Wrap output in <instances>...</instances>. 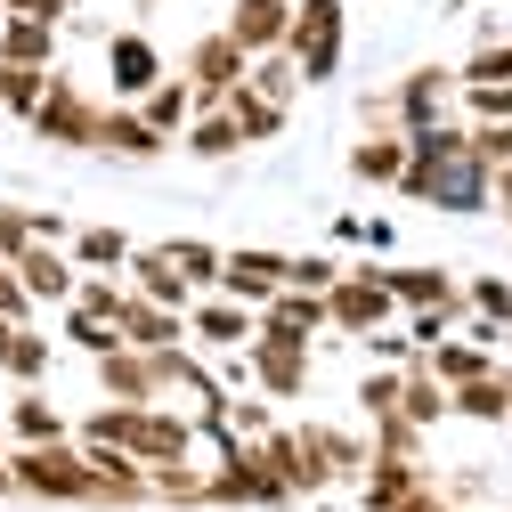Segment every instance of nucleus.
<instances>
[{
    "instance_id": "nucleus-24",
    "label": "nucleus",
    "mask_w": 512,
    "mask_h": 512,
    "mask_svg": "<svg viewBox=\"0 0 512 512\" xmlns=\"http://www.w3.org/2000/svg\"><path fill=\"white\" fill-rule=\"evenodd\" d=\"M0 66H57V25L9 9V33H0Z\"/></svg>"
},
{
    "instance_id": "nucleus-9",
    "label": "nucleus",
    "mask_w": 512,
    "mask_h": 512,
    "mask_svg": "<svg viewBox=\"0 0 512 512\" xmlns=\"http://www.w3.org/2000/svg\"><path fill=\"white\" fill-rule=\"evenodd\" d=\"M187 342H204V350H252L261 342V309L220 293V301H196L187 309Z\"/></svg>"
},
{
    "instance_id": "nucleus-42",
    "label": "nucleus",
    "mask_w": 512,
    "mask_h": 512,
    "mask_svg": "<svg viewBox=\"0 0 512 512\" xmlns=\"http://www.w3.org/2000/svg\"><path fill=\"white\" fill-rule=\"evenodd\" d=\"M342 277H350V269L326 261V252H301V261H293V285H301V293H334Z\"/></svg>"
},
{
    "instance_id": "nucleus-16",
    "label": "nucleus",
    "mask_w": 512,
    "mask_h": 512,
    "mask_svg": "<svg viewBox=\"0 0 512 512\" xmlns=\"http://www.w3.org/2000/svg\"><path fill=\"white\" fill-rule=\"evenodd\" d=\"M122 342L131 350H179L187 342V309H163L131 285V301H122Z\"/></svg>"
},
{
    "instance_id": "nucleus-46",
    "label": "nucleus",
    "mask_w": 512,
    "mask_h": 512,
    "mask_svg": "<svg viewBox=\"0 0 512 512\" xmlns=\"http://www.w3.org/2000/svg\"><path fill=\"white\" fill-rule=\"evenodd\" d=\"M399 512H456V504H447V496H439V480H431V488H423V496H407Z\"/></svg>"
},
{
    "instance_id": "nucleus-35",
    "label": "nucleus",
    "mask_w": 512,
    "mask_h": 512,
    "mask_svg": "<svg viewBox=\"0 0 512 512\" xmlns=\"http://www.w3.org/2000/svg\"><path fill=\"white\" fill-rule=\"evenodd\" d=\"M9 423H17V439H25V447H41V439H66V415H57L49 399H17V407H9Z\"/></svg>"
},
{
    "instance_id": "nucleus-29",
    "label": "nucleus",
    "mask_w": 512,
    "mask_h": 512,
    "mask_svg": "<svg viewBox=\"0 0 512 512\" xmlns=\"http://www.w3.org/2000/svg\"><path fill=\"white\" fill-rule=\"evenodd\" d=\"M66 342L90 350V358H106V350H122V317H98V309L66 301Z\"/></svg>"
},
{
    "instance_id": "nucleus-13",
    "label": "nucleus",
    "mask_w": 512,
    "mask_h": 512,
    "mask_svg": "<svg viewBox=\"0 0 512 512\" xmlns=\"http://www.w3.org/2000/svg\"><path fill=\"white\" fill-rule=\"evenodd\" d=\"M163 74H171V66L155 57V41H147V33H106V82H114L122 98H147Z\"/></svg>"
},
{
    "instance_id": "nucleus-44",
    "label": "nucleus",
    "mask_w": 512,
    "mask_h": 512,
    "mask_svg": "<svg viewBox=\"0 0 512 512\" xmlns=\"http://www.w3.org/2000/svg\"><path fill=\"white\" fill-rule=\"evenodd\" d=\"M82 309H98V317H122V301H131V293H122L114 277H82V293H74Z\"/></svg>"
},
{
    "instance_id": "nucleus-5",
    "label": "nucleus",
    "mask_w": 512,
    "mask_h": 512,
    "mask_svg": "<svg viewBox=\"0 0 512 512\" xmlns=\"http://www.w3.org/2000/svg\"><path fill=\"white\" fill-rule=\"evenodd\" d=\"M98 122H106V106H98L74 74H49V98L33 106L25 131H33V139H49V147H98Z\"/></svg>"
},
{
    "instance_id": "nucleus-10",
    "label": "nucleus",
    "mask_w": 512,
    "mask_h": 512,
    "mask_svg": "<svg viewBox=\"0 0 512 512\" xmlns=\"http://www.w3.org/2000/svg\"><path fill=\"white\" fill-rule=\"evenodd\" d=\"M98 391L106 399H122V407H155L163 399V350H106L98 358Z\"/></svg>"
},
{
    "instance_id": "nucleus-49",
    "label": "nucleus",
    "mask_w": 512,
    "mask_h": 512,
    "mask_svg": "<svg viewBox=\"0 0 512 512\" xmlns=\"http://www.w3.org/2000/svg\"><path fill=\"white\" fill-rule=\"evenodd\" d=\"M9 342H17V317H0V358H9Z\"/></svg>"
},
{
    "instance_id": "nucleus-20",
    "label": "nucleus",
    "mask_w": 512,
    "mask_h": 512,
    "mask_svg": "<svg viewBox=\"0 0 512 512\" xmlns=\"http://www.w3.org/2000/svg\"><path fill=\"white\" fill-rule=\"evenodd\" d=\"M98 147H106V155H122V163H155L171 139L155 131V122H147L139 106H106V122H98Z\"/></svg>"
},
{
    "instance_id": "nucleus-18",
    "label": "nucleus",
    "mask_w": 512,
    "mask_h": 512,
    "mask_svg": "<svg viewBox=\"0 0 512 512\" xmlns=\"http://www.w3.org/2000/svg\"><path fill=\"white\" fill-rule=\"evenodd\" d=\"M74 269H82V261H74L66 244H33V252H17V277L33 285V301H57V309L82 293V277H74Z\"/></svg>"
},
{
    "instance_id": "nucleus-8",
    "label": "nucleus",
    "mask_w": 512,
    "mask_h": 512,
    "mask_svg": "<svg viewBox=\"0 0 512 512\" xmlns=\"http://www.w3.org/2000/svg\"><path fill=\"white\" fill-rule=\"evenodd\" d=\"M456 106H464V74H456V66H415V74H399V90H391L399 131H431V122H447Z\"/></svg>"
},
{
    "instance_id": "nucleus-27",
    "label": "nucleus",
    "mask_w": 512,
    "mask_h": 512,
    "mask_svg": "<svg viewBox=\"0 0 512 512\" xmlns=\"http://www.w3.org/2000/svg\"><path fill=\"white\" fill-rule=\"evenodd\" d=\"M66 252H74L90 277H106V269H131V252H139V244L122 236V228H74V244H66Z\"/></svg>"
},
{
    "instance_id": "nucleus-34",
    "label": "nucleus",
    "mask_w": 512,
    "mask_h": 512,
    "mask_svg": "<svg viewBox=\"0 0 512 512\" xmlns=\"http://www.w3.org/2000/svg\"><path fill=\"white\" fill-rule=\"evenodd\" d=\"M163 252H171V261L196 277V285H220V269H228V252H220V244H204V236H179V244H163Z\"/></svg>"
},
{
    "instance_id": "nucleus-36",
    "label": "nucleus",
    "mask_w": 512,
    "mask_h": 512,
    "mask_svg": "<svg viewBox=\"0 0 512 512\" xmlns=\"http://www.w3.org/2000/svg\"><path fill=\"white\" fill-rule=\"evenodd\" d=\"M399 399H407V374H399V366H391V374H366V382H358V407H366V423L399 415Z\"/></svg>"
},
{
    "instance_id": "nucleus-23",
    "label": "nucleus",
    "mask_w": 512,
    "mask_h": 512,
    "mask_svg": "<svg viewBox=\"0 0 512 512\" xmlns=\"http://www.w3.org/2000/svg\"><path fill=\"white\" fill-rule=\"evenodd\" d=\"M423 358H431V374L447 382V391H464V382L496 374V350H488V342H472V334H447V342H431Z\"/></svg>"
},
{
    "instance_id": "nucleus-11",
    "label": "nucleus",
    "mask_w": 512,
    "mask_h": 512,
    "mask_svg": "<svg viewBox=\"0 0 512 512\" xmlns=\"http://www.w3.org/2000/svg\"><path fill=\"white\" fill-rule=\"evenodd\" d=\"M285 285H293V261H285V252H261V244H236L228 269H220V293H236L252 309H269Z\"/></svg>"
},
{
    "instance_id": "nucleus-37",
    "label": "nucleus",
    "mask_w": 512,
    "mask_h": 512,
    "mask_svg": "<svg viewBox=\"0 0 512 512\" xmlns=\"http://www.w3.org/2000/svg\"><path fill=\"white\" fill-rule=\"evenodd\" d=\"M33 244H41V212L0 204V261H17V252H33Z\"/></svg>"
},
{
    "instance_id": "nucleus-12",
    "label": "nucleus",
    "mask_w": 512,
    "mask_h": 512,
    "mask_svg": "<svg viewBox=\"0 0 512 512\" xmlns=\"http://www.w3.org/2000/svg\"><path fill=\"white\" fill-rule=\"evenodd\" d=\"M431 488V472L415 464V456H374L366 472H358V512H399L407 496H423Z\"/></svg>"
},
{
    "instance_id": "nucleus-2",
    "label": "nucleus",
    "mask_w": 512,
    "mask_h": 512,
    "mask_svg": "<svg viewBox=\"0 0 512 512\" xmlns=\"http://www.w3.org/2000/svg\"><path fill=\"white\" fill-rule=\"evenodd\" d=\"M82 439H114V447H131V456H147V464H187V456H196V423H187V415H171V407H122V399H106L82 423Z\"/></svg>"
},
{
    "instance_id": "nucleus-31",
    "label": "nucleus",
    "mask_w": 512,
    "mask_h": 512,
    "mask_svg": "<svg viewBox=\"0 0 512 512\" xmlns=\"http://www.w3.org/2000/svg\"><path fill=\"white\" fill-rule=\"evenodd\" d=\"M49 74H57V66H0V106L33 122V106L49 98Z\"/></svg>"
},
{
    "instance_id": "nucleus-40",
    "label": "nucleus",
    "mask_w": 512,
    "mask_h": 512,
    "mask_svg": "<svg viewBox=\"0 0 512 512\" xmlns=\"http://www.w3.org/2000/svg\"><path fill=\"white\" fill-rule=\"evenodd\" d=\"M464 114L472 122H512V82H464Z\"/></svg>"
},
{
    "instance_id": "nucleus-21",
    "label": "nucleus",
    "mask_w": 512,
    "mask_h": 512,
    "mask_svg": "<svg viewBox=\"0 0 512 512\" xmlns=\"http://www.w3.org/2000/svg\"><path fill=\"white\" fill-rule=\"evenodd\" d=\"M391 293H399V309H456V317H472L456 269H391Z\"/></svg>"
},
{
    "instance_id": "nucleus-1",
    "label": "nucleus",
    "mask_w": 512,
    "mask_h": 512,
    "mask_svg": "<svg viewBox=\"0 0 512 512\" xmlns=\"http://www.w3.org/2000/svg\"><path fill=\"white\" fill-rule=\"evenodd\" d=\"M407 179H399V196H415V204H431V212H456V220H472V212H496V171L480 163V147H472V122H431V131H407Z\"/></svg>"
},
{
    "instance_id": "nucleus-45",
    "label": "nucleus",
    "mask_w": 512,
    "mask_h": 512,
    "mask_svg": "<svg viewBox=\"0 0 512 512\" xmlns=\"http://www.w3.org/2000/svg\"><path fill=\"white\" fill-rule=\"evenodd\" d=\"M9 9H17V17H49V25H66V17H74L66 0H9Z\"/></svg>"
},
{
    "instance_id": "nucleus-6",
    "label": "nucleus",
    "mask_w": 512,
    "mask_h": 512,
    "mask_svg": "<svg viewBox=\"0 0 512 512\" xmlns=\"http://www.w3.org/2000/svg\"><path fill=\"white\" fill-rule=\"evenodd\" d=\"M326 309H334V326H342V334H358V342L407 317V309H399V293H391V269H366V261L326 293Z\"/></svg>"
},
{
    "instance_id": "nucleus-38",
    "label": "nucleus",
    "mask_w": 512,
    "mask_h": 512,
    "mask_svg": "<svg viewBox=\"0 0 512 512\" xmlns=\"http://www.w3.org/2000/svg\"><path fill=\"white\" fill-rule=\"evenodd\" d=\"M464 301H472V317L512 326V285H504V277H464Z\"/></svg>"
},
{
    "instance_id": "nucleus-26",
    "label": "nucleus",
    "mask_w": 512,
    "mask_h": 512,
    "mask_svg": "<svg viewBox=\"0 0 512 512\" xmlns=\"http://www.w3.org/2000/svg\"><path fill=\"white\" fill-rule=\"evenodd\" d=\"M456 415H464V423H512V374L496 366V374L464 382V391H456Z\"/></svg>"
},
{
    "instance_id": "nucleus-30",
    "label": "nucleus",
    "mask_w": 512,
    "mask_h": 512,
    "mask_svg": "<svg viewBox=\"0 0 512 512\" xmlns=\"http://www.w3.org/2000/svg\"><path fill=\"white\" fill-rule=\"evenodd\" d=\"M464 82H512V33H496V25H480V49L456 66Z\"/></svg>"
},
{
    "instance_id": "nucleus-28",
    "label": "nucleus",
    "mask_w": 512,
    "mask_h": 512,
    "mask_svg": "<svg viewBox=\"0 0 512 512\" xmlns=\"http://www.w3.org/2000/svg\"><path fill=\"white\" fill-rule=\"evenodd\" d=\"M244 90H261L269 106H293V98H301V66H293V49H269V57H252Z\"/></svg>"
},
{
    "instance_id": "nucleus-39",
    "label": "nucleus",
    "mask_w": 512,
    "mask_h": 512,
    "mask_svg": "<svg viewBox=\"0 0 512 512\" xmlns=\"http://www.w3.org/2000/svg\"><path fill=\"white\" fill-rule=\"evenodd\" d=\"M0 366H9L17 382H41V374H49V342H41L33 326H17V342H9V358H0Z\"/></svg>"
},
{
    "instance_id": "nucleus-19",
    "label": "nucleus",
    "mask_w": 512,
    "mask_h": 512,
    "mask_svg": "<svg viewBox=\"0 0 512 512\" xmlns=\"http://www.w3.org/2000/svg\"><path fill=\"white\" fill-rule=\"evenodd\" d=\"M326 326H334L326 293H301V285H285V293L261 309V334H277V342H309V334H326Z\"/></svg>"
},
{
    "instance_id": "nucleus-41",
    "label": "nucleus",
    "mask_w": 512,
    "mask_h": 512,
    "mask_svg": "<svg viewBox=\"0 0 512 512\" xmlns=\"http://www.w3.org/2000/svg\"><path fill=\"white\" fill-rule=\"evenodd\" d=\"M33 309H41V301H33V285L17 277V261H0V317H17V326H33Z\"/></svg>"
},
{
    "instance_id": "nucleus-22",
    "label": "nucleus",
    "mask_w": 512,
    "mask_h": 512,
    "mask_svg": "<svg viewBox=\"0 0 512 512\" xmlns=\"http://www.w3.org/2000/svg\"><path fill=\"white\" fill-rule=\"evenodd\" d=\"M407 131H366L358 147H350V179H366V187H399L407 179Z\"/></svg>"
},
{
    "instance_id": "nucleus-47",
    "label": "nucleus",
    "mask_w": 512,
    "mask_h": 512,
    "mask_svg": "<svg viewBox=\"0 0 512 512\" xmlns=\"http://www.w3.org/2000/svg\"><path fill=\"white\" fill-rule=\"evenodd\" d=\"M496 212L512 220V163H496Z\"/></svg>"
},
{
    "instance_id": "nucleus-4",
    "label": "nucleus",
    "mask_w": 512,
    "mask_h": 512,
    "mask_svg": "<svg viewBox=\"0 0 512 512\" xmlns=\"http://www.w3.org/2000/svg\"><path fill=\"white\" fill-rule=\"evenodd\" d=\"M342 33H350V9L342 0H293V66L301 82H334L342 74Z\"/></svg>"
},
{
    "instance_id": "nucleus-48",
    "label": "nucleus",
    "mask_w": 512,
    "mask_h": 512,
    "mask_svg": "<svg viewBox=\"0 0 512 512\" xmlns=\"http://www.w3.org/2000/svg\"><path fill=\"white\" fill-rule=\"evenodd\" d=\"M17 488V464H9V447H0V496H9Z\"/></svg>"
},
{
    "instance_id": "nucleus-25",
    "label": "nucleus",
    "mask_w": 512,
    "mask_h": 512,
    "mask_svg": "<svg viewBox=\"0 0 512 512\" xmlns=\"http://www.w3.org/2000/svg\"><path fill=\"white\" fill-rule=\"evenodd\" d=\"M236 147H244V131H236L228 106H204L196 122H187V155H196V163H228Z\"/></svg>"
},
{
    "instance_id": "nucleus-32",
    "label": "nucleus",
    "mask_w": 512,
    "mask_h": 512,
    "mask_svg": "<svg viewBox=\"0 0 512 512\" xmlns=\"http://www.w3.org/2000/svg\"><path fill=\"white\" fill-rule=\"evenodd\" d=\"M228 114H236L244 147H252V139H277V131H285V106H269L261 90H236V98H228Z\"/></svg>"
},
{
    "instance_id": "nucleus-15",
    "label": "nucleus",
    "mask_w": 512,
    "mask_h": 512,
    "mask_svg": "<svg viewBox=\"0 0 512 512\" xmlns=\"http://www.w3.org/2000/svg\"><path fill=\"white\" fill-rule=\"evenodd\" d=\"M228 33L244 41V57H269L293 41V0H236L228 9Z\"/></svg>"
},
{
    "instance_id": "nucleus-17",
    "label": "nucleus",
    "mask_w": 512,
    "mask_h": 512,
    "mask_svg": "<svg viewBox=\"0 0 512 512\" xmlns=\"http://www.w3.org/2000/svg\"><path fill=\"white\" fill-rule=\"evenodd\" d=\"M131 285H139L147 301H163V309H196V277H187L163 244H139V252H131Z\"/></svg>"
},
{
    "instance_id": "nucleus-3",
    "label": "nucleus",
    "mask_w": 512,
    "mask_h": 512,
    "mask_svg": "<svg viewBox=\"0 0 512 512\" xmlns=\"http://www.w3.org/2000/svg\"><path fill=\"white\" fill-rule=\"evenodd\" d=\"M17 488L25 496H49V504H90L98 496V472H90V447L74 439H41V447H17Z\"/></svg>"
},
{
    "instance_id": "nucleus-33",
    "label": "nucleus",
    "mask_w": 512,
    "mask_h": 512,
    "mask_svg": "<svg viewBox=\"0 0 512 512\" xmlns=\"http://www.w3.org/2000/svg\"><path fill=\"white\" fill-rule=\"evenodd\" d=\"M155 496H163V504H212V472H196V464H155Z\"/></svg>"
},
{
    "instance_id": "nucleus-14",
    "label": "nucleus",
    "mask_w": 512,
    "mask_h": 512,
    "mask_svg": "<svg viewBox=\"0 0 512 512\" xmlns=\"http://www.w3.org/2000/svg\"><path fill=\"white\" fill-rule=\"evenodd\" d=\"M244 358H252V382H261L269 399H301V382H309V342H277V334H261Z\"/></svg>"
},
{
    "instance_id": "nucleus-43",
    "label": "nucleus",
    "mask_w": 512,
    "mask_h": 512,
    "mask_svg": "<svg viewBox=\"0 0 512 512\" xmlns=\"http://www.w3.org/2000/svg\"><path fill=\"white\" fill-rule=\"evenodd\" d=\"M269 431H277V415H269L261 399H236V407H228V439H269Z\"/></svg>"
},
{
    "instance_id": "nucleus-7",
    "label": "nucleus",
    "mask_w": 512,
    "mask_h": 512,
    "mask_svg": "<svg viewBox=\"0 0 512 512\" xmlns=\"http://www.w3.org/2000/svg\"><path fill=\"white\" fill-rule=\"evenodd\" d=\"M187 82H196V106H228L236 90H244V74H252V57H244V41L220 25V33H204L196 49H187V66H179Z\"/></svg>"
}]
</instances>
